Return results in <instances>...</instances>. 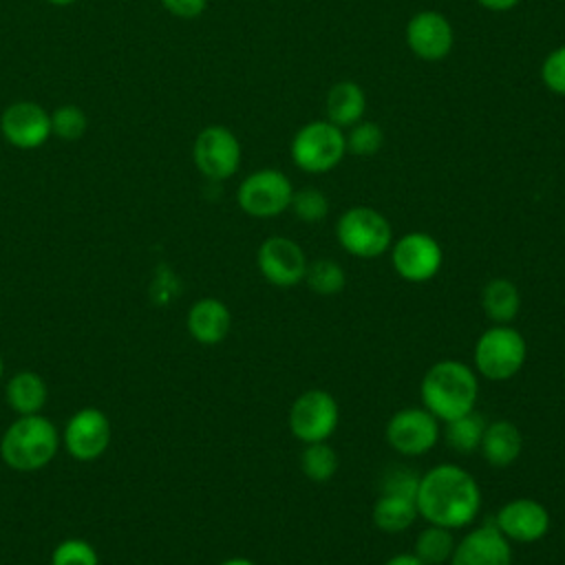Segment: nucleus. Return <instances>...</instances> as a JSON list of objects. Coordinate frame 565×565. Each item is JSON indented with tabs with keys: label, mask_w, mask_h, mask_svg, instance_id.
Instances as JSON below:
<instances>
[{
	"label": "nucleus",
	"mask_w": 565,
	"mask_h": 565,
	"mask_svg": "<svg viewBox=\"0 0 565 565\" xmlns=\"http://www.w3.org/2000/svg\"><path fill=\"white\" fill-rule=\"evenodd\" d=\"M218 565H256V563L249 561V558H245V556H232V558H225V561L218 563Z\"/></svg>",
	"instance_id": "37"
},
{
	"label": "nucleus",
	"mask_w": 565,
	"mask_h": 565,
	"mask_svg": "<svg viewBox=\"0 0 565 565\" xmlns=\"http://www.w3.org/2000/svg\"><path fill=\"white\" fill-rule=\"evenodd\" d=\"M60 446V433L42 415H20L2 433L0 457L18 472H35L53 461Z\"/></svg>",
	"instance_id": "3"
},
{
	"label": "nucleus",
	"mask_w": 565,
	"mask_h": 565,
	"mask_svg": "<svg viewBox=\"0 0 565 565\" xmlns=\"http://www.w3.org/2000/svg\"><path fill=\"white\" fill-rule=\"evenodd\" d=\"M0 130L11 146L33 150L51 137V115L35 102H15L4 108Z\"/></svg>",
	"instance_id": "17"
},
{
	"label": "nucleus",
	"mask_w": 565,
	"mask_h": 565,
	"mask_svg": "<svg viewBox=\"0 0 565 565\" xmlns=\"http://www.w3.org/2000/svg\"><path fill=\"white\" fill-rule=\"evenodd\" d=\"M441 422L424 406H406L395 411L386 422L388 446L404 457H422L441 437Z\"/></svg>",
	"instance_id": "10"
},
{
	"label": "nucleus",
	"mask_w": 565,
	"mask_h": 565,
	"mask_svg": "<svg viewBox=\"0 0 565 565\" xmlns=\"http://www.w3.org/2000/svg\"><path fill=\"white\" fill-rule=\"evenodd\" d=\"M335 238L347 254L373 260L391 249L393 227L380 210L371 205H353L338 216Z\"/></svg>",
	"instance_id": "5"
},
{
	"label": "nucleus",
	"mask_w": 565,
	"mask_h": 565,
	"mask_svg": "<svg viewBox=\"0 0 565 565\" xmlns=\"http://www.w3.org/2000/svg\"><path fill=\"white\" fill-rule=\"evenodd\" d=\"M419 475H415L406 466H391L380 479V492L386 494H402V497H417Z\"/></svg>",
	"instance_id": "33"
},
{
	"label": "nucleus",
	"mask_w": 565,
	"mask_h": 565,
	"mask_svg": "<svg viewBox=\"0 0 565 565\" xmlns=\"http://www.w3.org/2000/svg\"><path fill=\"white\" fill-rule=\"evenodd\" d=\"M541 82L543 86L554 93L565 97V44L552 49L543 62H541Z\"/></svg>",
	"instance_id": "32"
},
{
	"label": "nucleus",
	"mask_w": 565,
	"mask_h": 565,
	"mask_svg": "<svg viewBox=\"0 0 565 565\" xmlns=\"http://www.w3.org/2000/svg\"><path fill=\"white\" fill-rule=\"evenodd\" d=\"M110 444V419L95 406L79 408L64 428V446L77 461H93Z\"/></svg>",
	"instance_id": "15"
},
{
	"label": "nucleus",
	"mask_w": 565,
	"mask_h": 565,
	"mask_svg": "<svg viewBox=\"0 0 565 565\" xmlns=\"http://www.w3.org/2000/svg\"><path fill=\"white\" fill-rule=\"evenodd\" d=\"M448 565H512V543L488 521L455 543Z\"/></svg>",
	"instance_id": "16"
},
{
	"label": "nucleus",
	"mask_w": 565,
	"mask_h": 565,
	"mask_svg": "<svg viewBox=\"0 0 565 565\" xmlns=\"http://www.w3.org/2000/svg\"><path fill=\"white\" fill-rule=\"evenodd\" d=\"M340 459L333 446L329 441H316V444H305L300 452V470L309 481L324 483L338 472Z\"/></svg>",
	"instance_id": "26"
},
{
	"label": "nucleus",
	"mask_w": 565,
	"mask_h": 565,
	"mask_svg": "<svg viewBox=\"0 0 565 565\" xmlns=\"http://www.w3.org/2000/svg\"><path fill=\"white\" fill-rule=\"evenodd\" d=\"M486 426H488L486 417L477 411H470L461 417L444 422L441 437H444V441L448 444L450 450H455L459 455H472L481 446Z\"/></svg>",
	"instance_id": "24"
},
{
	"label": "nucleus",
	"mask_w": 565,
	"mask_h": 565,
	"mask_svg": "<svg viewBox=\"0 0 565 565\" xmlns=\"http://www.w3.org/2000/svg\"><path fill=\"white\" fill-rule=\"evenodd\" d=\"M51 565H99L95 547L84 539H64L51 554Z\"/></svg>",
	"instance_id": "31"
},
{
	"label": "nucleus",
	"mask_w": 565,
	"mask_h": 565,
	"mask_svg": "<svg viewBox=\"0 0 565 565\" xmlns=\"http://www.w3.org/2000/svg\"><path fill=\"white\" fill-rule=\"evenodd\" d=\"M521 450H523V435L516 424L508 419L488 422L479 452L490 466L508 468L521 457Z\"/></svg>",
	"instance_id": "19"
},
{
	"label": "nucleus",
	"mask_w": 565,
	"mask_h": 565,
	"mask_svg": "<svg viewBox=\"0 0 565 565\" xmlns=\"http://www.w3.org/2000/svg\"><path fill=\"white\" fill-rule=\"evenodd\" d=\"M46 2H51V4H55V7H66V4H73L75 0H46Z\"/></svg>",
	"instance_id": "38"
},
{
	"label": "nucleus",
	"mask_w": 565,
	"mask_h": 565,
	"mask_svg": "<svg viewBox=\"0 0 565 565\" xmlns=\"http://www.w3.org/2000/svg\"><path fill=\"white\" fill-rule=\"evenodd\" d=\"M88 128V117L79 106L64 104L51 115V132L64 141H77Z\"/></svg>",
	"instance_id": "30"
},
{
	"label": "nucleus",
	"mask_w": 565,
	"mask_h": 565,
	"mask_svg": "<svg viewBox=\"0 0 565 565\" xmlns=\"http://www.w3.org/2000/svg\"><path fill=\"white\" fill-rule=\"evenodd\" d=\"M384 565H424L413 552H399V554H393Z\"/></svg>",
	"instance_id": "36"
},
{
	"label": "nucleus",
	"mask_w": 565,
	"mask_h": 565,
	"mask_svg": "<svg viewBox=\"0 0 565 565\" xmlns=\"http://www.w3.org/2000/svg\"><path fill=\"white\" fill-rule=\"evenodd\" d=\"M417 514L433 525L461 530L481 512V488L477 479L457 463H437L419 477Z\"/></svg>",
	"instance_id": "1"
},
{
	"label": "nucleus",
	"mask_w": 565,
	"mask_h": 565,
	"mask_svg": "<svg viewBox=\"0 0 565 565\" xmlns=\"http://www.w3.org/2000/svg\"><path fill=\"white\" fill-rule=\"evenodd\" d=\"M347 130H349V132H344L347 152H351L355 157H373L384 146V132L375 121L360 119L358 124H353Z\"/></svg>",
	"instance_id": "28"
},
{
	"label": "nucleus",
	"mask_w": 565,
	"mask_h": 565,
	"mask_svg": "<svg viewBox=\"0 0 565 565\" xmlns=\"http://www.w3.org/2000/svg\"><path fill=\"white\" fill-rule=\"evenodd\" d=\"M289 154L294 166L307 174L331 172L347 154L344 130L329 119L307 121L294 132Z\"/></svg>",
	"instance_id": "4"
},
{
	"label": "nucleus",
	"mask_w": 565,
	"mask_h": 565,
	"mask_svg": "<svg viewBox=\"0 0 565 565\" xmlns=\"http://www.w3.org/2000/svg\"><path fill=\"white\" fill-rule=\"evenodd\" d=\"M7 402L18 415H35L46 404V382L33 371H20L7 382Z\"/></svg>",
	"instance_id": "23"
},
{
	"label": "nucleus",
	"mask_w": 565,
	"mask_h": 565,
	"mask_svg": "<svg viewBox=\"0 0 565 565\" xmlns=\"http://www.w3.org/2000/svg\"><path fill=\"white\" fill-rule=\"evenodd\" d=\"M305 249L287 236H267L256 252V265L263 278L274 287H294L305 280Z\"/></svg>",
	"instance_id": "13"
},
{
	"label": "nucleus",
	"mask_w": 565,
	"mask_h": 565,
	"mask_svg": "<svg viewBox=\"0 0 565 565\" xmlns=\"http://www.w3.org/2000/svg\"><path fill=\"white\" fill-rule=\"evenodd\" d=\"M417 503L413 497H402V494H386L380 492V497L373 503L371 510V519L373 525L382 532L388 534H397L408 530L415 519H417Z\"/></svg>",
	"instance_id": "21"
},
{
	"label": "nucleus",
	"mask_w": 565,
	"mask_h": 565,
	"mask_svg": "<svg viewBox=\"0 0 565 565\" xmlns=\"http://www.w3.org/2000/svg\"><path fill=\"white\" fill-rule=\"evenodd\" d=\"M404 38L415 57L424 62H441L452 51L455 29L441 11L422 9L408 18Z\"/></svg>",
	"instance_id": "12"
},
{
	"label": "nucleus",
	"mask_w": 565,
	"mask_h": 565,
	"mask_svg": "<svg viewBox=\"0 0 565 565\" xmlns=\"http://www.w3.org/2000/svg\"><path fill=\"white\" fill-rule=\"evenodd\" d=\"M291 196V179L278 168H260L249 172L236 190L238 207L254 218H274L282 214L289 210Z\"/></svg>",
	"instance_id": "7"
},
{
	"label": "nucleus",
	"mask_w": 565,
	"mask_h": 565,
	"mask_svg": "<svg viewBox=\"0 0 565 565\" xmlns=\"http://www.w3.org/2000/svg\"><path fill=\"white\" fill-rule=\"evenodd\" d=\"M455 536L452 530L428 523L415 539V556L424 565H444L450 561L455 552Z\"/></svg>",
	"instance_id": "25"
},
{
	"label": "nucleus",
	"mask_w": 565,
	"mask_h": 565,
	"mask_svg": "<svg viewBox=\"0 0 565 565\" xmlns=\"http://www.w3.org/2000/svg\"><path fill=\"white\" fill-rule=\"evenodd\" d=\"M185 327L199 344L214 347L227 338L232 329V313L223 300L201 298L190 307Z\"/></svg>",
	"instance_id": "18"
},
{
	"label": "nucleus",
	"mask_w": 565,
	"mask_h": 565,
	"mask_svg": "<svg viewBox=\"0 0 565 565\" xmlns=\"http://www.w3.org/2000/svg\"><path fill=\"white\" fill-rule=\"evenodd\" d=\"M305 282L318 296H338L347 285L344 267L331 258H316L307 263Z\"/></svg>",
	"instance_id": "27"
},
{
	"label": "nucleus",
	"mask_w": 565,
	"mask_h": 565,
	"mask_svg": "<svg viewBox=\"0 0 565 565\" xmlns=\"http://www.w3.org/2000/svg\"><path fill=\"white\" fill-rule=\"evenodd\" d=\"M291 435L302 444L329 441L340 424V406L324 388H309L300 393L287 415Z\"/></svg>",
	"instance_id": "8"
},
{
	"label": "nucleus",
	"mask_w": 565,
	"mask_h": 565,
	"mask_svg": "<svg viewBox=\"0 0 565 565\" xmlns=\"http://www.w3.org/2000/svg\"><path fill=\"white\" fill-rule=\"evenodd\" d=\"M521 0H477L479 7L492 11V13H503V11H510L519 4Z\"/></svg>",
	"instance_id": "35"
},
{
	"label": "nucleus",
	"mask_w": 565,
	"mask_h": 565,
	"mask_svg": "<svg viewBox=\"0 0 565 565\" xmlns=\"http://www.w3.org/2000/svg\"><path fill=\"white\" fill-rule=\"evenodd\" d=\"M492 523L510 543L530 545L550 532V512L536 499L516 497L497 510Z\"/></svg>",
	"instance_id": "14"
},
{
	"label": "nucleus",
	"mask_w": 565,
	"mask_h": 565,
	"mask_svg": "<svg viewBox=\"0 0 565 565\" xmlns=\"http://www.w3.org/2000/svg\"><path fill=\"white\" fill-rule=\"evenodd\" d=\"M391 265L406 282H428L444 265V249L428 232H406L391 245Z\"/></svg>",
	"instance_id": "9"
},
{
	"label": "nucleus",
	"mask_w": 565,
	"mask_h": 565,
	"mask_svg": "<svg viewBox=\"0 0 565 565\" xmlns=\"http://www.w3.org/2000/svg\"><path fill=\"white\" fill-rule=\"evenodd\" d=\"M192 157L203 177L210 181H225L236 174L243 150L238 137L230 128L214 124L196 135Z\"/></svg>",
	"instance_id": "11"
},
{
	"label": "nucleus",
	"mask_w": 565,
	"mask_h": 565,
	"mask_svg": "<svg viewBox=\"0 0 565 565\" xmlns=\"http://www.w3.org/2000/svg\"><path fill=\"white\" fill-rule=\"evenodd\" d=\"M2 373H4V364H2V358H0V380H2Z\"/></svg>",
	"instance_id": "39"
},
{
	"label": "nucleus",
	"mask_w": 565,
	"mask_h": 565,
	"mask_svg": "<svg viewBox=\"0 0 565 565\" xmlns=\"http://www.w3.org/2000/svg\"><path fill=\"white\" fill-rule=\"evenodd\" d=\"M161 4H163L166 11H170L174 18L194 20V18H199V15L205 11L207 0H161Z\"/></svg>",
	"instance_id": "34"
},
{
	"label": "nucleus",
	"mask_w": 565,
	"mask_h": 565,
	"mask_svg": "<svg viewBox=\"0 0 565 565\" xmlns=\"http://www.w3.org/2000/svg\"><path fill=\"white\" fill-rule=\"evenodd\" d=\"M419 395L426 411L439 422H450L475 411L479 380L475 369L461 360H439L424 373Z\"/></svg>",
	"instance_id": "2"
},
{
	"label": "nucleus",
	"mask_w": 565,
	"mask_h": 565,
	"mask_svg": "<svg viewBox=\"0 0 565 565\" xmlns=\"http://www.w3.org/2000/svg\"><path fill=\"white\" fill-rule=\"evenodd\" d=\"M324 113L331 124L338 128H351L360 119H364L366 113V93L364 88L353 79H340L335 82L324 97Z\"/></svg>",
	"instance_id": "20"
},
{
	"label": "nucleus",
	"mask_w": 565,
	"mask_h": 565,
	"mask_svg": "<svg viewBox=\"0 0 565 565\" xmlns=\"http://www.w3.org/2000/svg\"><path fill=\"white\" fill-rule=\"evenodd\" d=\"M481 309L494 324H510L521 309L519 287L508 278H492L481 289Z\"/></svg>",
	"instance_id": "22"
},
{
	"label": "nucleus",
	"mask_w": 565,
	"mask_h": 565,
	"mask_svg": "<svg viewBox=\"0 0 565 565\" xmlns=\"http://www.w3.org/2000/svg\"><path fill=\"white\" fill-rule=\"evenodd\" d=\"M289 210L302 223H320L329 214V199L318 188H300V190H294Z\"/></svg>",
	"instance_id": "29"
},
{
	"label": "nucleus",
	"mask_w": 565,
	"mask_h": 565,
	"mask_svg": "<svg viewBox=\"0 0 565 565\" xmlns=\"http://www.w3.org/2000/svg\"><path fill=\"white\" fill-rule=\"evenodd\" d=\"M525 358V338L510 324H494L486 329L472 349L475 371L490 382H505L514 377L523 369Z\"/></svg>",
	"instance_id": "6"
}]
</instances>
